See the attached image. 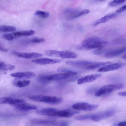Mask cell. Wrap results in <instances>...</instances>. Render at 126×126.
I'll return each instance as SVG.
<instances>
[{"label": "cell", "mask_w": 126, "mask_h": 126, "mask_svg": "<svg viewBox=\"0 0 126 126\" xmlns=\"http://www.w3.org/2000/svg\"><path fill=\"white\" fill-rule=\"evenodd\" d=\"M12 53L17 57L26 59L39 58L43 56L41 54L34 52H23L14 51Z\"/></svg>", "instance_id": "obj_11"}, {"label": "cell", "mask_w": 126, "mask_h": 126, "mask_svg": "<svg viewBox=\"0 0 126 126\" xmlns=\"http://www.w3.org/2000/svg\"><path fill=\"white\" fill-rule=\"evenodd\" d=\"M25 102L22 99L11 97H4L0 98V103L15 105Z\"/></svg>", "instance_id": "obj_15"}, {"label": "cell", "mask_w": 126, "mask_h": 126, "mask_svg": "<svg viewBox=\"0 0 126 126\" xmlns=\"http://www.w3.org/2000/svg\"><path fill=\"white\" fill-rule=\"evenodd\" d=\"M101 75L100 74H95L82 77L78 79L77 84H81L87 82H91L99 78Z\"/></svg>", "instance_id": "obj_14"}, {"label": "cell", "mask_w": 126, "mask_h": 126, "mask_svg": "<svg viewBox=\"0 0 126 126\" xmlns=\"http://www.w3.org/2000/svg\"><path fill=\"white\" fill-rule=\"evenodd\" d=\"M108 43V42L104 41H100L91 45L85 48L87 49H91L95 48H102L107 45Z\"/></svg>", "instance_id": "obj_23"}, {"label": "cell", "mask_w": 126, "mask_h": 126, "mask_svg": "<svg viewBox=\"0 0 126 126\" xmlns=\"http://www.w3.org/2000/svg\"><path fill=\"white\" fill-rule=\"evenodd\" d=\"M69 123L66 121H61L58 122V126H68Z\"/></svg>", "instance_id": "obj_36"}, {"label": "cell", "mask_w": 126, "mask_h": 126, "mask_svg": "<svg viewBox=\"0 0 126 126\" xmlns=\"http://www.w3.org/2000/svg\"><path fill=\"white\" fill-rule=\"evenodd\" d=\"M126 0H113L109 3V5L111 7H115L120 5L126 1Z\"/></svg>", "instance_id": "obj_31"}, {"label": "cell", "mask_w": 126, "mask_h": 126, "mask_svg": "<svg viewBox=\"0 0 126 126\" xmlns=\"http://www.w3.org/2000/svg\"><path fill=\"white\" fill-rule=\"evenodd\" d=\"M118 95L119 96H126V92H121L119 93Z\"/></svg>", "instance_id": "obj_39"}, {"label": "cell", "mask_w": 126, "mask_h": 126, "mask_svg": "<svg viewBox=\"0 0 126 126\" xmlns=\"http://www.w3.org/2000/svg\"><path fill=\"white\" fill-rule=\"evenodd\" d=\"M110 63V62L109 61L98 63L94 62L93 63L88 66L86 68L89 69H94L101 66H103Z\"/></svg>", "instance_id": "obj_26"}, {"label": "cell", "mask_w": 126, "mask_h": 126, "mask_svg": "<svg viewBox=\"0 0 126 126\" xmlns=\"http://www.w3.org/2000/svg\"><path fill=\"white\" fill-rule=\"evenodd\" d=\"M94 62L87 61L79 60L67 61L65 63L67 65L72 66L86 68Z\"/></svg>", "instance_id": "obj_16"}, {"label": "cell", "mask_w": 126, "mask_h": 126, "mask_svg": "<svg viewBox=\"0 0 126 126\" xmlns=\"http://www.w3.org/2000/svg\"><path fill=\"white\" fill-rule=\"evenodd\" d=\"M14 106L16 109L19 110H25L37 109V107L36 106L25 102L16 104Z\"/></svg>", "instance_id": "obj_17"}, {"label": "cell", "mask_w": 126, "mask_h": 126, "mask_svg": "<svg viewBox=\"0 0 126 126\" xmlns=\"http://www.w3.org/2000/svg\"><path fill=\"white\" fill-rule=\"evenodd\" d=\"M57 110L54 108H45L36 110V113L39 115L52 116L54 113Z\"/></svg>", "instance_id": "obj_19"}, {"label": "cell", "mask_w": 126, "mask_h": 126, "mask_svg": "<svg viewBox=\"0 0 126 126\" xmlns=\"http://www.w3.org/2000/svg\"><path fill=\"white\" fill-rule=\"evenodd\" d=\"M80 112L70 110L57 111V110L53 113L52 116L61 117H69L76 114H78Z\"/></svg>", "instance_id": "obj_10"}, {"label": "cell", "mask_w": 126, "mask_h": 126, "mask_svg": "<svg viewBox=\"0 0 126 126\" xmlns=\"http://www.w3.org/2000/svg\"><path fill=\"white\" fill-rule=\"evenodd\" d=\"M97 105H92L85 102L78 103L73 105L72 108L77 110L89 111L96 109L98 107Z\"/></svg>", "instance_id": "obj_6"}, {"label": "cell", "mask_w": 126, "mask_h": 126, "mask_svg": "<svg viewBox=\"0 0 126 126\" xmlns=\"http://www.w3.org/2000/svg\"><path fill=\"white\" fill-rule=\"evenodd\" d=\"M126 65L125 63H118L108 64L100 68L98 71L100 72H107L117 70L124 67Z\"/></svg>", "instance_id": "obj_8"}, {"label": "cell", "mask_w": 126, "mask_h": 126, "mask_svg": "<svg viewBox=\"0 0 126 126\" xmlns=\"http://www.w3.org/2000/svg\"><path fill=\"white\" fill-rule=\"evenodd\" d=\"M35 33V31L32 30H24L15 32L9 33L8 37L11 41L14 39L21 36H28L33 35Z\"/></svg>", "instance_id": "obj_7"}, {"label": "cell", "mask_w": 126, "mask_h": 126, "mask_svg": "<svg viewBox=\"0 0 126 126\" xmlns=\"http://www.w3.org/2000/svg\"><path fill=\"white\" fill-rule=\"evenodd\" d=\"M0 50L4 52H7L8 50L7 49L5 48L0 45Z\"/></svg>", "instance_id": "obj_40"}, {"label": "cell", "mask_w": 126, "mask_h": 126, "mask_svg": "<svg viewBox=\"0 0 126 126\" xmlns=\"http://www.w3.org/2000/svg\"><path fill=\"white\" fill-rule=\"evenodd\" d=\"M77 73L72 71H68L64 73L52 74L48 76H42L39 78L40 81L45 82L53 80H57L66 79L77 75Z\"/></svg>", "instance_id": "obj_1"}, {"label": "cell", "mask_w": 126, "mask_h": 126, "mask_svg": "<svg viewBox=\"0 0 126 126\" xmlns=\"http://www.w3.org/2000/svg\"><path fill=\"white\" fill-rule=\"evenodd\" d=\"M117 15V14L116 13L106 15L94 23V26H96L100 24L105 23Z\"/></svg>", "instance_id": "obj_22"}, {"label": "cell", "mask_w": 126, "mask_h": 126, "mask_svg": "<svg viewBox=\"0 0 126 126\" xmlns=\"http://www.w3.org/2000/svg\"><path fill=\"white\" fill-rule=\"evenodd\" d=\"M45 54L50 57H61L63 58H75L78 56L76 53L69 51H60L54 50H48L45 52Z\"/></svg>", "instance_id": "obj_3"}, {"label": "cell", "mask_w": 126, "mask_h": 126, "mask_svg": "<svg viewBox=\"0 0 126 126\" xmlns=\"http://www.w3.org/2000/svg\"><path fill=\"white\" fill-rule=\"evenodd\" d=\"M29 97L32 100L36 101L52 104H59L63 100L62 98L55 96L37 95L30 96Z\"/></svg>", "instance_id": "obj_2"}, {"label": "cell", "mask_w": 126, "mask_h": 126, "mask_svg": "<svg viewBox=\"0 0 126 126\" xmlns=\"http://www.w3.org/2000/svg\"><path fill=\"white\" fill-rule=\"evenodd\" d=\"M125 39L123 38L120 37L115 40L113 42V44L115 45L120 44L124 43Z\"/></svg>", "instance_id": "obj_33"}, {"label": "cell", "mask_w": 126, "mask_h": 126, "mask_svg": "<svg viewBox=\"0 0 126 126\" xmlns=\"http://www.w3.org/2000/svg\"><path fill=\"white\" fill-rule=\"evenodd\" d=\"M80 10L76 8H69L64 10L63 14L66 19L70 20L74 19L75 16Z\"/></svg>", "instance_id": "obj_18"}, {"label": "cell", "mask_w": 126, "mask_h": 126, "mask_svg": "<svg viewBox=\"0 0 126 126\" xmlns=\"http://www.w3.org/2000/svg\"><path fill=\"white\" fill-rule=\"evenodd\" d=\"M15 68L14 66L7 63L4 62H0V71H7L14 70Z\"/></svg>", "instance_id": "obj_24"}, {"label": "cell", "mask_w": 126, "mask_h": 126, "mask_svg": "<svg viewBox=\"0 0 126 126\" xmlns=\"http://www.w3.org/2000/svg\"><path fill=\"white\" fill-rule=\"evenodd\" d=\"M117 126H126V121L120 122L117 124Z\"/></svg>", "instance_id": "obj_38"}, {"label": "cell", "mask_w": 126, "mask_h": 126, "mask_svg": "<svg viewBox=\"0 0 126 126\" xmlns=\"http://www.w3.org/2000/svg\"><path fill=\"white\" fill-rule=\"evenodd\" d=\"M98 90L97 88L95 87H92L88 90L87 92L88 93L90 94H93L95 93Z\"/></svg>", "instance_id": "obj_34"}, {"label": "cell", "mask_w": 126, "mask_h": 126, "mask_svg": "<svg viewBox=\"0 0 126 126\" xmlns=\"http://www.w3.org/2000/svg\"><path fill=\"white\" fill-rule=\"evenodd\" d=\"M63 60L58 59H52L48 58H41L32 60V63L40 65L53 64L60 63Z\"/></svg>", "instance_id": "obj_9"}, {"label": "cell", "mask_w": 126, "mask_h": 126, "mask_svg": "<svg viewBox=\"0 0 126 126\" xmlns=\"http://www.w3.org/2000/svg\"><path fill=\"white\" fill-rule=\"evenodd\" d=\"M13 83L14 85L17 87L22 88L29 85L30 83V81L29 80H15L14 81Z\"/></svg>", "instance_id": "obj_25"}, {"label": "cell", "mask_w": 126, "mask_h": 126, "mask_svg": "<svg viewBox=\"0 0 126 126\" xmlns=\"http://www.w3.org/2000/svg\"><path fill=\"white\" fill-rule=\"evenodd\" d=\"M105 51L102 48H97L94 51V54L96 55H100L103 54Z\"/></svg>", "instance_id": "obj_35"}, {"label": "cell", "mask_w": 126, "mask_h": 126, "mask_svg": "<svg viewBox=\"0 0 126 126\" xmlns=\"http://www.w3.org/2000/svg\"><path fill=\"white\" fill-rule=\"evenodd\" d=\"M122 58L123 59L126 60V54H125L124 55H123L122 57Z\"/></svg>", "instance_id": "obj_41"}, {"label": "cell", "mask_w": 126, "mask_h": 126, "mask_svg": "<svg viewBox=\"0 0 126 126\" xmlns=\"http://www.w3.org/2000/svg\"><path fill=\"white\" fill-rule=\"evenodd\" d=\"M90 12L89 10L85 9L79 11L74 17V19L89 14Z\"/></svg>", "instance_id": "obj_30"}, {"label": "cell", "mask_w": 126, "mask_h": 126, "mask_svg": "<svg viewBox=\"0 0 126 126\" xmlns=\"http://www.w3.org/2000/svg\"><path fill=\"white\" fill-rule=\"evenodd\" d=\"M101 41V39L98 37H91L84 40L82 42L81 44L82 46V47L85 48L89 46Z\"/></svg>", "instance_id": "obj_21"}, {"label": "cell", "mask_w": 126, "mask_h": 126, "mask_svg": "<svg viewBox=\"0 0 126 126\" xmlns=\"http://www.w3.org/2000/svg\"><path fill=\"white\" fill-rule=\"evenodd\" d=\"M36 75L33 72L31 71L18 72L11 74L10 76L17 79H27L33 77Z\"/></svg>", "instance_id": "obj_13"}, {"label": "cell", "mask_w": 126, "mask_h": 126, "mask_svg": "<svg viewBox=\"0 0 126 126\" xmlns=\"http://www.w3.org/2000/svg\"><path fill=\"white\" fill-rule=\"evenodd\" d=\"M126 5H125L118 9L116 11V12L117 13H121L125 11L126 10Z\"/></svg>", "instance_id": "obj_37"}, {"label": "cell", "mask_w": 126, "mask_h": 126, "mask_svg": "<svg viewBox=\"0 0 126 126\" xmlns=\"http://www.w3.org/2000/svg\"><path fill=\"white\" fill-rule=\"evenodd\" d=\"M124 84L119 83L105 85L102 86L95 93L96 96H99L104 94L111 92L123 88Z\"/></svg>", "instance_id": "obj_4"}, {"label": "cell", "mask_w": 126, "mask_h": 126, "mask_svg": "<svg viewBox=\"0 0 126 126\" xmlns=\"http://www.w3.org/2000/svg\"><path fill=\"white\" fill-rule=\"evenodd\" d=\"M45 41L43 38L34 37L27 40L26 42L28 43H38L43 42Z\"/></svg>", "instance_id": "obj_29"}, {"label": "cell", "mask_w": 126, "mask_h": 126, "mask_svg": "<svg viewBox=\"0 0 126 126\" xmlns=\"http://www.w3.org/2000/svg\"><path fill=\"white\" fill-rule=\"evenodd\" d=\"M126 47H124L108 51L105 54L107 58H112L119 56L126 51Z\"/></svg>", "instance_id": "obj_20"}, {"label": "cell", "mask_w": 126, "mask_h": 126, "mask_svg": "<svg viewBox=\"0 0 126 126\" xmlns=\"http://www.w3.org/2000/svg\"><path fill=\"white\" fill-rule=\"evenodd\" d=\"M115 112L113 110L103 111L92 115L91 119L94 122L99 121L113 116Z\"/></svg>", "instance_id": "obj_5"}, {"label": "cell", "mask_w": 126, "mask_h": 126, "mask_svg": "<svg viewBox=\"0 0 126 126\" xmlns=\"http://www.w3.org/2000/svg\"><path fill=\"white\" fill-rule=\"evenodd\" d=\"M92 116V115L90 114L79 115L75 117V119L78 120H84L91 119Z\"/></svg>", "instance_id": "obj_32"}, {"label": "cell", "mask_w": 126, "mask_h": 126, "mask_svg": "<svg viewBox=\"0 0 126 126\" xmlns=\"http://www.w3.org/2000/svg\"><path fill=\"white\" fill-rule=\"evenodd\" d=\"M34 15L42 18H46L48 17L49 14L47 12L38 10L35 12Z\"/></svg>", "instance_id": "obj_28"}, {"label": "cell", "mask_w": 126, "mask_h": 126, "mask_svg": "<svg viewBox=\"0 0 126 126\" xmlns=\"http://www.w3.org/2000/svg\"><path fill=\"white\" fill-rule=\"evenodd\" d=\"M58 121L53 120L34 119L31 121V124L34 125L57 126Z\"/></svg>", "instance_id": "obj_12"}, {"label": "cell", "mask_w": 126, "mask_h": 126, "mask_svg": "<svg viewBox=\"0 0 126 126\" xmlns=\"http://www.w3.org/2000/svg\"><path fill=\"white\" fill-rule=\"evenodd\" d=\"M16 28L14 26L8 25L0 26V32H8L15 31Z\"/></svg>", "instance_id": "obj_27"}]
</instances>
